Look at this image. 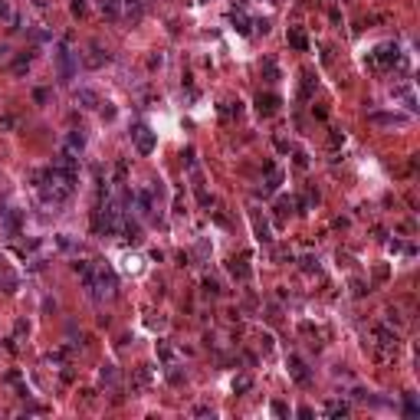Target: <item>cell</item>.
Returning a JSON list of instances; mask_svg holds the SVG:
<instances>
[{
  "instance_id": "1",
  "label": "cell",
  "mask_w": 420,
  "mask_h": 420,
  "mask_svg": "<svg viewBox=\"0 0 420 420\" xmlns=\"http://www.w3.org/2000/svg\"><path fill=\"white\" fill-rule=\"evenodd\" d=\"M56 69H59L63 82H72V76H76V69H79V53L69 43H59V49H56Z\"/></svg>"
},
{
  "instance_id": "2",
  "label": "cell",
  "mask_w": 420,
  "mask_h": 420,
  "mask_svg": "<svg viewBox=\"0 0 420 420\" xmlns=\"http://www.w3.org/2000/svg\"><path fill=\"white\" fill-rule=\"evenodd\" d=\"M374 342H377V348H381L384 354H397V348H400L397 332H391L387 325H377L374 328Z\"/></svg>"
},
{
  "instance_id": "3",
  "label": "cell",
  "mask_w": 420,
  "mask_h": 420,
  "mask_svg": "<svg viewBox=\"0 0 420 420\" xmlns=\"http://www.w3.org/2000/svg\"><path fill=\"white\" fill-rule=\"evenodd\" d=\"M374 63L381 69H387V66H397L400 63V46L397 43H381L374 49Z\"/></svg>"
},
{
  "instance_id": "4",
  "label": "cell",
  "mask_w": 420,
  "mask_h": 420,
  "mask_svg": "<svg viewBox=\"0 0 420 420\" xmlns=\"http://www.w3.org/2000/svg\"><path fill=\"white\" fill-rule=\"evenodd\" d=\"M148 7H151V0H122V20H128L135 26L148 13Z\"/></svg>"
},
{
  "instance_id": "5",
  "label": "cell",
  "mask_w": 420,
  "mask_h": 420,
  "mask_svg": "<svg viewBox=\"0 0 420 420\" xmlns=\"http://www.w3.org/2000/svg\"><path fill=\"white\" fill-rule=\"evenodd\" d=\"M368 122H371V125H387V128H404L410 118H407V115H397V112H371V115H368Z\"/></svg>"
},
{
  "instance_id": "6",
  "label": "cell",
  "mask_w": 420,
  "mask_h": 420,
  "mask_svg": "<svg viewBox=\"0 0 420 420\" xmlns=\"http://www.w3.org/2000/svg\"><path fill=\"white\" fill-rule=\"evenodd\" d=\"M132 138H135L138 155H151V151H155V132H148V128H135Z\"/></svg>"
},
{
  "instance_id": "7",
  "label": "cell",
  "mask_w": 420,
  "mask_h": 420,
  "mask_svg": "<svg viewBox=\"0 0 420 420\" xmlns=\"http://www.w3.org/2000/svg\"><path fill=\"white\" fill-rule=\"evenodd\" d=\"M105 63H112L109 49H102L99 43H92V49H89V56H86V66H89V69H102Z\"/></svg>"
},
{
  "instance_id": "8",
  "label": "cell",
  "mask_w": 420,
  "mask_h": 420,
  "mask_svg": "<svg viewBox=\"0 0 420 420\" xmlns=\"http://www.w3.org/2000/svg\"><path fill=\"white\" fill-rule=\"evenodd\" d=\"M132 204H138V213H141V217H151V213H155V197H151V187H148V190H138V194L132 197Z\"/></svg>"
},
{
  "instance_id": "9",
  "label": "cell",
  "mask_w": 420,
  "mask_h": 420,
  "mask_svg": "<svg viewBox=\"0 0 420 420\" xmlns=\"http://www.w3.org/2000/svg\"><path fill=\"white\" fill-rule=\"evenodd\" d=\"M289 374L296 377V384H309V381H312V374H309V368L302 365V358H296V354H292V358H289Z\"/></svg>"
},
{
  "instance_id": "10",
  "label": "cell",
  "mask_w": 420,
  "mask_h": 420,
  "mask_svg": "<svg viewBox=\"0 0 420 420\" xmlns=\"http://www.w3.org/2000/svg\"><path fill=\"white\" fill-rule=\"evenodd\" d=\"M394 99H400V102H404V105H407L410 112H417V99H414V89H410L407 82L394 86Z\"/></svg>"
},
{
  "instance_id": "11",
  "label": "cell",
  "mask_w": 420,
  "mask_h": 420,
  "mask_svg": "<svg viewBox=\"0 0 420 420\" xmlns=\"http://www.w3.org/2000/svg\"><path fill=\"white\" fill-rule=\"evenodd\" d=\"M99 7H102V17L122 20V0H99Z\"/></svg>"
},
{
  "instance_id": "12",
  "label": "cell",
  "mask_w": 420,
  "mask_h": 420,
  "mask_svg": "<svg viewBox=\"0 0 420 420\" xmlns=\"http://www.w3.org/2000/svg\"><path fill=\"white\" fill-rule=\"evenodd\" d=\"M76 105H82V109H99V95H95L92 89H79L76 92Z\"/></svg>"
},
{
  "instance_id": "13",
  "label": "cell",
  "mask_w": 420,
  "mask_h": 420,
  "mask_svg": "<svg viewBox=\"0 0 420 420\" xmlns=\"http://www.w3.org/2000/svg\"><path fill=\"white\" fill-rule=\"evenodd\" d=\"M82 148H86V135H82V128H79V132H69V138H66V151L79 155Z\"/></svg>"
},
{
  "instance_id": "14",
  "label": "cell",
  "mask_w": 420,
  "mask_h": 420,
  "mask_svg": "<svg viewBox=\"0 0 420 420\" xmlns=\"http://www.w3.org/2000/svg\"><path fill=\"white\" fill-rule=\"evenodd\" d=\"M266 171H269V177H266V190L263 194H273V190L279 187V181H282V171H279L276 164H266Z\"/></svg>"
},
{
  "instance_id": "15",
  "label": "cell",
  "mask_w": 420,
  "mask_h": 420,
  "mask_svg": "<svg viewBox=\"0 0 420 420\" xmlns=\"http://www.w3.org/2000/svg\"><path fill=\"white\" fill-rule=\"evenodd\" d=\"M256 105H259V112H263V115H273V112H276V105H279V95H273V92H269V95H259V99H256Z\"/></svg>"
},
{
  "instance_id": "16",
  "label": "cell",
  "mask_w": 420,
  "mask_h": 420,
  "mask_svg": "<svg viewBox=\"0 0 420 420\" xmlns=\"http://www.w3.org/2000/svg\"><path fill=\"white\" fill-rule=\"evenodd\" d=\"M289 46H296L299 53H305V49H309V40H305L302 30H292V33H289Z\"/></svg>"
},
{
  "instance_id": "17",
  "label": "cell",
  "mask_w": 420,
  "mask_h": 420,
  "mask_svg": "<svg viewBox=\"0 0 420 420\" xmlns=\"http://www.w3.org/2000/svg\"><path fill=\"white\" fill-rule=\"evenodd\" d=\"M230 20H233V26H236V30H240L243 36L250 33V20H246V13H243V10H233V13H230Z\"/></svg>"
},
{
  "instance_id": "18",
  "label": "cell",
  "mask_w": 420,
  "mask_h": 420,
  "mask_svg": "<svg viewBox=\"0 0 420 420\" xmlns=\"http://www.w3.org/2000/svg\"><path fill=\"white\" fill-rule=\"evenodd\" d=\"M99 381L102 384H118V371H115V365H105L99 371Z\"/></svg>"
},
{
  "instance_id": "19",
  "label": "cell",
  "mask_w": 420,
  "mask_h": 420,
  "mask_svg": "<svg viewBox=\"0 0 420 420\" xmlns=\"http://www.w3.org/2000/svg\"><path fill=\"white\" fill-rule=\"evenodd\" d=\"M30 59H33V53H20V59L13 63V72H17V76H23V72L30 69Z\"/></svg>"
},
{
  "instance_id": "20",
  "label": "cell",
  "mask_w": 420,
  "mask_h": 420,
  "mask_svg": "<svg viewBox=\"0 0 420 420\" xmlns=\"http://www.w3.org/2000/svg\"><path fill=\"white\" fill-rule=\"evenodd\" d=\"M325 414H328V417H345V414H348V404H342V400H332V404L325 407Z\"/></svg>"
},
{
  "instance_id": "21",
  "label": "cell",
  "mask_w": 420,
  "mask_h": 420,
  "mask_svg": "<svg viewBox=\"0 0 420 420\" xmlns=\"http://www.w3.org/2000/svg\"><path fill=\"white\" fill-rule=\"evenodd\" d=\"M230 273H233V276H236V279H246V276H250V266H246L243 259H240V263L233 259V263H230Z\"/></svg>"
},
{
  "instance_id": "22",
  "label": "cell",
  "mask_w": 420,
  "mask_h": 420,
  "mask_svg": "<svg viewBox=\"0 0 420 420\" xmlns=\"http://www.w3.org/2000/svg\"><path fill=\"white\" fill-rule=\"evenodd\" d=\"M404 414H407V417H417V414H420V407H417V400H414V394H407V397H404Z\"/></svg>"
},
{
  "instance_id": "23",
  "label": "cell",
  "mask_w": 420,
  "mask_h": 420,
  "mask_svg": "<svg viewBox=\"0 0 420 420\" xmlns=\"http://www.w3.org/2000/svg\"><path fill=\"white\" fill-rule=\"evenodd\" d=\"M256 236H259V243H269V227L259 217H256Z\"/></svg>"
},
{
  "instance_id": "24",
  "label": "cell",
  "mask_w": 420,
  "mask_h": 420,
  "mask_svg": "<svg viewBox=\"0 0 420 420\" xmlns=\"http://www.w3.org/2000/svg\"><path fill=\"white\" fill-rule=\"evenodd\" d=\"M250 387H253V381H250V377H236V381H233V391H240V394H243V391H250Z\"/></svg>"
},
{
  "instance_id": "25",
  "label": "cell",
  "mask_w": 420,
  "mask_h": 420,
  "mask_svg": "<svg viewBox=\"0 0 420 420\" xmlns=\"http://www.w3.org/2000/svg\"><path fill=\"white\" fill-rule=\"evenodd\" d=\"M263 69H266V76H269V82H273V79L279 76V69H276V63H273V59H266V63H263Z\"/></svg>"
},
{
  "instance_id": "26",
  "label": "cell",
  "mask_w": 420,
  "mask_h": 420,
  "mask_svg": "<svg viewBox=\"0 0 420 420\" xmlns=\"http://www.w3.org/2000/svg\"><path fill=\"white\" fill-rule=\"evenodd\" d=\"M204 292H207V296H220V286H217L213 279H204Z\"/></svg>"
},
{
  "instance_id": "27",
  "label": "cell",
  "mask_w": 420,
  "mask_h": 420,
  "mask_svg": "<svg viewBox=\"0 0 420 420\" xmlns=\"http://www.w3.org/2000/svg\"><path fill=\"white\" fill-rule=\"evenodd\" d=\"M312 82H315V79H312V72H305V82H302V99H309V95H312Z\"/></svg>"
},
{
  "instance_id": "28",
  "label": "cell",
  "mask_w": 420,
  "mask_h": 420,
  "mask_svg": "<svg viewBox=\"0 0 420 420\" xmlns=\"http://www.w3.org/2000/svg\"><path fill=\"white\" fill-rule=\"evenodd\" d=\"M135 381H138V387H144L148 381H151V371H148V368H141V371L135 374Z\"/></svg>"
},
{
  "instance_id": "29",
  "label": "cell",
  "mask_w": 420,
  "mask_h": 420,
  "mask_svg": "<svg viewBox=\"0 0 420 420\" xmlns=\"http://www.w3.org/2000/svg\"><path fill=\"white\" fill-rule=\"evenodd\" d=\"M33 99L40 102V105H43V102H49V92H46V89H36V92H33Z\"/></svg>"
},
{
  "instance_id": "30",
  "label": "cell",
  "mask_w": 420,
  "mask_h": 420,
  "mask_svg": "<svg viewBox=\"0 0 420 420\" xmlns=\"http://www.w3.org/2000/svg\"><path fill=\"white\" fill-rule=\"evenodd\" d=\"M161 63H164V56H161V53H155V56H151V59H148V66H151V69H158V66H161Z\"/></svg>"
},
{
  "instance_id": "31",
  "label": "cell",
  "mask_w": 420,
  "mask_h": 420,
  "mask_svg": "<svg viewBox=\"0 0 420 420\" xmlns=\"http://www.w3.org/2000/svg\"><path fill=\"white\" fill-rule=\"evenodd\" d=\"M72 13H76V17L79 13H86V0H72Z\"/></svg>"
},
{
  "instance_id": "32",
  "label": "cell",
  "mask_w": 420,
  "mask_h": 420,
  "mask_svg": "<svg viewBox=\"0 0 420 420\" xmlns=\"http://www.w3.org/2000/svg\"><path fill=\"white\" fill-rule=\"evenodd\" d=\"M328 138H332V144H342V141H345V135L338 132V128H332V135H328Z\"/></svg>"
},
{
  "instance_id": "33",
  "label": "cell",
  "mask_w": 420,
  "mask_h": 420,
  "mask_svg": "<svg viewBox=\"0 0 420 420\" xmlns=\"http://www.w3.org/2000/svg\"><path fill=\"white\" fill-rule=\"evenodd\" d=\"M296 164H299V167H305V164H309V158L302 155V151H296Z\"/></svg>"
},
{
  "instance_id": "34",
  "label": "cell",
  "mask_w": 420,
  "mask_h": 420,
  "mask_svg": "<svg viewBox=\"0 0 420 420\" xmlns=\"http://www.w3.org/2000/svg\"><path fill=\"white\" fill-rule=\"evenodd\" d=\"M0 17H10V7H7V0H0Z\"/></svg>"
}]
</instances>
